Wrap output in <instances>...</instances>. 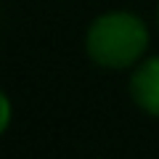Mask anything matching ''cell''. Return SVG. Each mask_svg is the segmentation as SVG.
Listing matches in <instances>:
<instances>
[{
	"label": "cell",
	"mask_w": 159,
	"mask_h": 159,
	"mask_svg": "<svg viewBox=\"0 0 159 159\" xmlns=\"http://www.w3.org/2000/svg\"><path fill=\"white\" fill-rule=\"evenodd\" d=\"M130 96L141 111L159 119V56H148L138 61L130 74Z\"/></svg>",
	"instance_id": "7a4b0ae2"
},
{
	"label": "cell",
	"mask_w": 159,
	"mask_h": 159,
	"mask_svg": "<svg viewBox=\"0 0 159 159\" xmlns=\"http://www.w3.org/2000/svg\"><path fill=\"white\" fill-rule=\"evenodd\" d=\"M148 48V27L130 11L101 13L85 32V51L103 69H127L143 61Z\"/></svg>",
	"instance_id": "6da1fadb"
},
{
	"label": "cell",
	"mask_w": 159,
	"mask_h": 159,
	"mask_svg": "<svg viewBox=\"0 0 159 159\" xmlns=\"http://www.w3.org/2000/svg\"><path fill=\"white\" fill-rule=\"evenodd\" d=\"M11 125V98L0 96V133H6Z\"/></svg>",
	"instance_id": "3957f363"
},
{
	"label": "cell",
	"mask_w": 159,
	"mask_h": 159,
	"mask_svg": "<svg viewBox=\"0 0 159 159\" xmlns=\"http://www.w3.org/2000/svg\"><path fill=\"white\" fill-rule=\"evenodd\" d=\"M157 27H159V8H157Z\"/></svg>",
	"instance_id": "277c9868"
}]
</instances>
